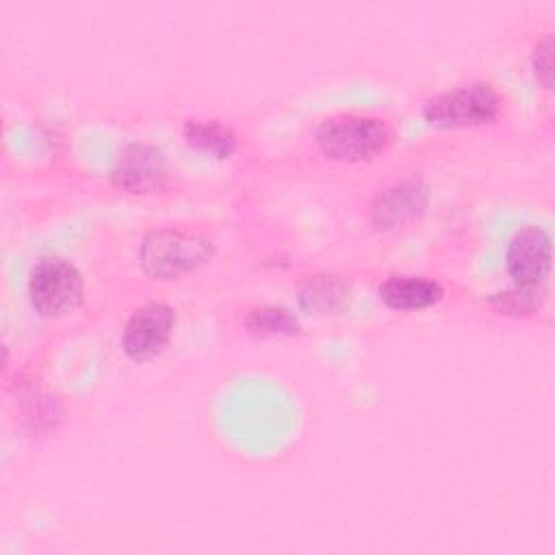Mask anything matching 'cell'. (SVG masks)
I'll return each mask as SVG.
<instances>
[{"instance_id":"obj_3","label":"cell","mask_w":555,"mask_h":555,"mask_svg":"<svg viewBox=\"0 0 555 555\" xmlns=\"http://www.w3.org/2000/svg\"><path fill=\"white\" fill-rule=\"evenodd\" d=\"M503 98L494 85L470 80L440 91L423 102V119L434 128H477L499 119Z\"/></svg>"},{"instance_id":"obj_7","label":"cell","mask_w":555,"mask_h":555,"mask_svg":"<svg viewBox=\"0 0 555 555\" xmlns=\"http://www.w3.org/2000/svg\"><path fill=\"white\" fill-rule=\"evenodd\" d=\"M176 327V310L165 301H150L137 308L121 332L124 353L137 362L152 360L165 351Z\"/></svg>"},{"instance_id":"obj_9","label":"cell","mask_w":555,"mask_h":555,"mask_svg":"<svg viewBox=\"0 0 555 555\" xmlns=\"http://www.w3.org/2000/svg\"><path fill=\"white\" fill-rule=\"evenodd\" d=\"M377 295L382 304L390 310L414 312V310H425L429 306H436L442 299L444 288L438 280L427 275L390 273L379 282Z\"/></svg>"},{"instance_id":"obj_2","label":"cell","mask_w":555,"mask_h":555,"mask_svg":"<svg viewBox=\"0 0 555 555\" xmlns=\"http://www.w3.org/2000/svg\"><path fill=\"white\" fill-rule=\"evenodd\" d=\"M319 150L340 163H362L382 154L390 143L388 124L369 113H338L314 130Z\"/></svg>"},{"instance_id":"obj_10","label":"cell","mask_w":555,"mask_h":555,"mask_svg":"<svg viewBox=\"0 0 555 555\" xmlns=\"http://www.w3.org/2000/svg\"><path fill=\"white\" fill-rule=\"evenodd\" d=\"M351 295V284L338 273L310 275L297 293V304L310 314H330L340 310Z\"/></svg>"},{"instance_id":"obj_12","label":"cell","mask_w":555,"mask_h":555,"mask_svg":"<svg viewBox=\"0 0 555 555\" xmlns=\"http://www.w3.org/2000/svg\"><path fill=\"white\" fill-rule=\"evenodd\" d=\"M245 327L249 334L260 338H273V336H293L301 330L299 319L295 312H291L284 306H256L245 317Z\"/></svg>"},{"instance_id":"obj_13","label":"cell","mask_w":555,"mask_h":555,"mask_svg":"<svg viewBox=\"0 0 555 555\" xmlns=\"http://www.w3.org/2000/svg\"><path fill=\"white\" fill-rule=\"evenodd\" d=\"M546 288H525V286H514L509 291L494 293L490 297V306L501 312V314H512V317H527L540 310L544 304Z\"/></svg>"},{"instance_id":"obj_4","label":"cell","mask_w":555,"mask_h":555,"mask_svg":"<svg viewBox=\"0 0 555 555\" xmlns=\"http://www.w3.org/2000/svg\"><path fill=\"white\" fill-rule=\"evenodd\" d=\"M85 282L80 271L65 258L46 256L35 262L28 278V299L37 314L59 319L82 304Z\"/></svg>"},{"instance_id":"obj_14","label":"cell","mask_w":555,"mask_h":555,"mask_svg":"<svg viewBox=\"0 0 555 555\" xmlns=\"http://www.w3.org/2000/svg\"><path fill=\"white\" fill-rule=\"evenodd\" d=\"M531 67L538 82L544 89H553V35H544L538 39L531 52Z\"/></svg>"},{"instance_id":"obj_1","label":"cell","mask_w":555,"mask_h":555,"mask_svg":"<svg viewBox=\"0 0 555 555\" xmlns=\"http://www.w3.org/2000/svg\"><path fill=\"white\" fill-rule=\"evenodd\" d=\"M212 256L210 236L182 228L150 230L139 245V264L152 280H178L204 267Z\"/></svg>"},{"instance_id":"obj_11","label":"cell","mask_w":555,"mask_h":555,"mask_svg":"<svg viewBox=\"0 0 555 555\" xmlns=\"http://www.w3.org/2000/svg\"><path fill=\"white\" fill-rule=\"evenodd\" d=\"M182 137L191 147L219 160L230 158L238 147L234 130L219 119H186Z\"/></svg>"},{"instance_id":"obj_5","label":"cell","mask_w":555,"mask_h":555,"mask_svg":"<svg viewBox=\"0 0 555 555\" xmlns=\"http://www.w3.org/2000/svg\"><path fill=\"white\" fill-rule=\"evenodd\" d=\"M108 176L124 193L152 195L169 184V163L160 147L134 141L121 147Z\"/></svg>"},{"instance_id":"obj_8","label":"cell","mask_w":555,"mask_h":555,"mask_svg":"<svg viewBox=\"0 0 555 555\" xmlns=\"http://www.w3.org/2000/svg\"><path fill=\"white\" fill-rule=\"evenodd\" d=\"M429 204V186L412 176L384 186L371 202V221L375 228L390 230L418 219Z\"/></svg>"},{"instance_id":"obj_6","label":"cell","mask_w":555,"mask_h":555,"mask_svg":"<svg viewBox=\"0 0 555 555\" xmlns=\"http://www.w3.org/2000/svg\"><path fill=\"white\" fill-rule=\"evenodd\" d=\"M505 269L514 286L546 288L553 269L551 234L540 225L516 230L505 249Z\"/></svg>"}]
</instances>
